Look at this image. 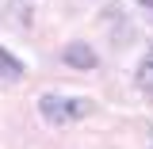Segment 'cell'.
<instances>
[{
    "label": "cell",
    "mask_w": 153,
    "mask_h": 149,
    "mask_svg": "<svg viewBox=\"0 0 153 149\" xmlns=\"http://www.w3.org/2000/svg\"><path fill=\"white\" fill-rule=\"evenodd\" d=\"M138 88L153 99V46L146 50V57H142V65H138Z\"/></svg>",
    "instance_id": "3"
},
{
    "label": "cell",
    "mask_w": 153,
    "mask_h": 149,
    "mask_svg": "<svg viewBox=\"0 0 153 149\" xmlns=\"http://www.w3.org/2000/svg\"><path fill=\"white\" fill-rule=\"evenodd\" d=\"M38 111L46 115V122H76L84 115H92V99H65V96H42L38 99Z\"/></svg>",
    "instance_id": "1"
},
{
    "label": "cell",
    "mask_w": 153,
    "mask_h": 149,
    "mask_svg": "<svg viewBox=\"0 0 153 149\" xmlns=\"http://www.w3.org/2000/svg\"><path fill=\"white\" fill-rule=\"evenodd\" d=\"M61 61H65L69 69H80V73H88V69L100 65V61H96V50L88 42H69V46L61 50Z\"/></svg>",
    "instance_id": "2"
},
{
    "label": "cell",
    "mask_w": 153,
    "mask_h": 149,
    "mask_svg": "<svg viewBox=\"0 0 153 149\" xmlns=\"http://www.w3.org/2000/svg\"><path fill=\"white\" fill-rule=\"evenodd\" d=\"M138 4H146V8H153V0H138Z\"/></svg>",
    "instance_id": "6"
},
{
    "label": "cell",
    "mask_w": 153,
    "mask_h": 149,
    "mask_svg": "<svg viewBox=\"0 0 153 149\" xmlns=\"http://www.w3.org/2000/svg\"><path fill=\"white\" fill-rule=\"evenodd\" d=\"M19 76H23V61H16V54H8V50H0V80L8 84Z\"/></svg>",
    "instance_id": "4"
},
{
    "label": "cell",
    "mask_w": 153,
    "mask_h": 149,
    "mask_svg": "<svg viewBox=\"0 0 153 149\" xmlns=\"http://www.w3.org/2000/svg\"><path fill=\"white\" fill-rule=\"evenodd\" d=\"M130 38H134V27H130V23H126V19H123V23H119V27H115V31H111V42H123V46H126Z\"/></svg>",
    "instance_id": "5"
}]
</instances>
